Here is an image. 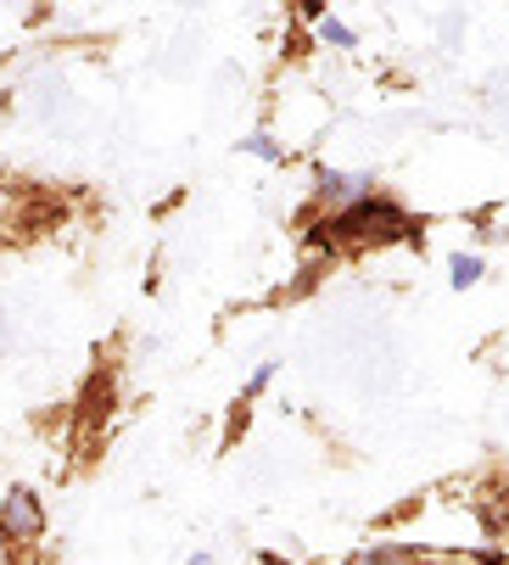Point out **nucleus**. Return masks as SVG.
<instances>
[{"label": "nucleus", "mask_w": 509, "mask_h": 565, "mask_svg": "<svg viewBox=\"0 0 509 565\" xmlns=\"http://www.w3.org/2000/svg\"><path fill=\"white\" fill-rule=\"evenodd\" d=\"M113 403H118V375H113V364H96L91 381H84L78 397H73V431L78 437H102L107 420H113Z\"/></svg>", "instance_id": "20e7f679"}, {"label": "nucleus", "mask_w": 509, "mask_h": 565, "mask_svg": "<svg viewBox=\"0 0 509 565\" xmlns=\"http://www.w3.org/2000/svg\"><path fill=\"white\" fill-rule=\"evenodd\" d=\"M297 235L308 258H353V253H381V247H426V218H414L392 191H370L348 207H297Z\"/></svg>", "instance_id": "f257e3e1"}, {"label": "nucleus", "mask_w": 509, "mask_h": 565, "mask_svg": "<svg viewBox=\"0 0 509 565\" xmlns=\"http://www.w3.org/2000/svg\"><path fill=\"white\" fill-rule=\"evenodd\" d=\"M0 348H7V313H0Z\"/></svg>", "instance_id": "f8f14e48"}, {"label": "nucleus", "mask_w": 509, "mask_h": 565, "mask_svg": "<svg viewBox=\"0 0 509 565\" xmlns=\"http://www.w3.org/2000/svg\"><path fill=\"white\" fill-rule=\"evenodd\" d=\"M370 191H381L370 169H336V163H314V169H308V202L325 207V213L348 207V202H359V196H370Z\"/></svg>", "instance_id": "7ed1b4c3"}, {"label": "nucleus", "mask_w": 509, "mask_h": 565, "mask_svg": "<svg viewBox=\"0 0 509 565\" xmlns=\"http://www.w3.org/2000/svg\"><path fill=\"white\" fill-rule=\"evenodd\" d=\"M297 23H325V7H319V0H308V7H297Z\"/></svg>", "instance_id": "1a4fd4ad"}, {"label": "nucleus", "mask_w": 509, "mask_h": 565, "mask_svg": "<svg viewBox=\"0 0 509 565\" xmlns=\"http://www.w3.org/2000/svg\"><path fill=\"white\" fill-rule=\"evenodd\" d=\"M7 565H34V548H7Z\"/></svg>", "instance_id": "9d476101"}, {"label": "nucleus", "mask_w": 509, "mask_h": 565, "mask_svg": "<svg viewBox=\"0 0 509 565\" xmlns=\"http://www.w3.org/2000/svg\"><path fill=\"white\" fill-rule=\"evenodd\" d=\"M258 565H291V559H280L275 548H264V554H258Z\"/></svg>", "instance_id": "9b49d317"}, {"label": "nucleus", "mask_w": 509, "mask_h": 565, "mask_svg": "<svg viewBox=\"0 0 509 565\" xmlns=\"http://www.w3.org/2000/svg\"><path fill=\"white\" fill-rule=\"evenodd\" d=\"M275 375H280V359H264L258 370L246 375V386H241V397H235V403H246V409H252V397H264V392L275 386Z\"/></svg>", "instance_id": "6e6552de"}, {"label": "nucleus", "mask_w": 509, "mask_h": 565, "mask_svg": "<svg viewBox=\"0 0 509 565\" xmlns=\"http://www.w3.org/2000/svg\"><path fill=\"white\" fill-rule=\"evenodd\" d=\"M481 275H487L481 253H454V258H448V286H454V291H470Z\"/></svg>", "instance_id": "39448f33"}, {"label": "nucleus", "mask_w": 509, "mask_h": 565, "mask_svg": "<svg viewBox=\"0 0 509 565\" xmlns=\"http://www.w3.org/2000/svg\"><path fill=\"white\" fill-rule=\"evenodd\" d=\"M241 151H246V157H258V163H275V169H286V146L275 140V129L246 135V140H241Z\"/></svg>", "instance_id": "423d86ee"}, {"label": "nucleus", "mask_w": 509, "mask_h": 565, "mask_svg": "<svg viewBox=\"0 0 509 565\" xmlns=\"http://www.w3.org/2000/svg\"><path fill=\"white\" fill-rule=\"evenodd\" d=\"M314 29H319V45H330V51H359V29L342 18L325 12V23H314Z\"/></svg>", "instance_id": "0eeeda50"}, {"label": "nucleus", "mask_w": 509, "mask_h": 565, "mask_svg": "<svg viewBox=\"0 0 509 565\" xmlns=\"http://www.w3.org/2000/svg\"><path fill=\"white\" fill-rule=\"evenodd\" d=\"M45 532H51L45 499L29 488V481L7 488V499H0V548H40Z\"/></svg>", "instance_id": "f03ea898"}]
</instances>
